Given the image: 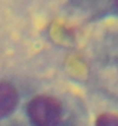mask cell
<instances>
[{"instance_id":"3957f363","label":"cell","mask_w":118,"mask_h":126,"mask_svg":"<svg viewBox=\"0 0 118 126\" xmlns=\"http://www.w3.org/2000/svg\"><path fill=\"white\" fill-rule=\"evenodd\" d=\"M95 126H118V117L114 113H102L96 119Z\"/></svg>"},{"instance_id":"6da1fadb","label":"cell","mask_w":118,"mask_h":126,"mask_svg":"<svg viewBox=\"0 0 118 126\" xmlns=\"http://www.w3.org/2000/svg\"><path fill=\"white\" fill-rule=\"evenodd\" d=\"M28 115L36 126H57L61 120L59 101L48 95L37 96L28 104Z\"/></svg>"},{"instance_id":"7a4b0ae2","label":"cell","mask_w":118,"mask_h":126,"mask_svg":"<svg viewBox=\"0 0 118 126\" xmlns=\"http://www.w3.org/2000/svg\"><path fill=\"white\" fill-rule=\"evenodd\" d=\"M19 102V94L13 84L0 81V118L9 115Z\"/></svg>"},{"instance_id":"277c9868","label":"cell","mask_w":118,"mask_h":126,"mask_svg":"<svg viewBox=\"0 0 118 126\" xmlns=\"http://www.w3.org/2000/svg\"><path fill=\"white\" fill-rule=\"evenodd\" d=\"M114 1H115V4H116V6L118 7V0H114Z\"/></svg>"}]
</instances>
